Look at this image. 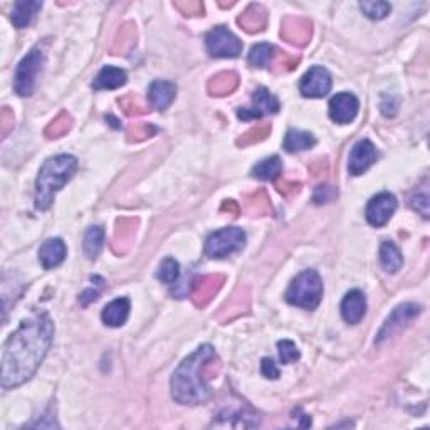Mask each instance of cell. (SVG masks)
<instances>
[{
  "instance_id": "obj_16",
  "label": "cell",
  "mask_w": 430,
  "mask_h": 430,
  "mask_svg": "<svg viewBox=\"0 0 430 430\" xmlns=\"http://www.w3.org/2000/svg\"><path fill=\"white\" fill-rule=\"evenodd\" d=\"M281 36L289 44L306 45L311 37V22L301 17H289L284 21Z\"/></svg>"
},
{
  "instance_id": "obj_17",
  "label": "cell",
  "mask_w": 430,
  "mask_h": 430,
  "mask_svg": "<svg viewBox=\"0 0 430 430\" xmlns=\"http://www.w3.org/2000/svg\"><path fill=\"white\" fill-rule=\"evenodd\" d=\"M177 96V85L172 81H153L148 89V100L151 108L165 111Z\"/></svg>"
},
{
  "instance_id": "obj_20",
  "label": "cell",
  "mask_w": 430,
  "mask_h": 430,
  "mask_svg": "<svg viewBox=\"0 0 430 430\" xmlns=\"http://www.w3.org/2000/svg\"><path fill=\"white\" fill-rule=\"evenodd\" d=\"M127 72L120 67L106 66L103 67L100 74L94 79V89H118V87L127 85Z\"/></svg>"
},
{
  "instance_id": "obj_8",
  "label": "cell",
  "mask_w": 430,
  "mask_h": 430,
  "mask_svg": "<svg viewBox=\"0 0 430 430\" xmlns=\"http://www.w3.org/2000/svg\"><path fill=\"white\" fill-rule=\"evenodd\" d=\"M279 101H277V98L274 96L271 91L266 89V87H259L256 93L252 94V105L239 109L237 116L242 121H252L259 120L264 115H274V113L279 111Z\"/></svg>"
},
{
  "instance_id": "obj_44",
  "label": "cell",
  "mask_w": 430,
  "mask_h": 430,
  "mask_svg": "<svg viewBox=\"0 0 430 430\" xmlns=\"http://www.w3.org/2000/svg\"><path fill=\"white\" fill-rule=\"evenodd\" d=\"M9 125H14V113L9 108L2 109V133L3 136L9 133Z\"/></svg>"
},
{
  "instance_id": "obj_15",
  "label": "cell",
  "mask_w": 430,
  "mask_h": 430,
  "mask_svg": "<svg viewBox=\"0 0 430 430\" xmlns=\"http://www.w3.org/2000/svg\"><path fill=\"white\" fill-rule=\"evenodd\" d=\"M365 313H367V298L363 292L360 289L346 292L343 303H341V316L345 321L350 325H358Z\"/></svg>"
},
{
  "instance_id": "obj_35",
  "label": "cell",
  "mask_w": 430,
  "mask_h": 430,
  "mask_svg": "<svg viewBox=\"0 0 430 430\" xmlns=\"http://www.w3.org/2000/svg\"><path fill=\"white\" fill-rule=\"evenodd\" d=\"M136 230V220L123 219L118 220L116 232H115V246L116 244H128L133 239Z\"/></svg>"
},
{
  "instance_id": "obj_18",
  "label": "cell",
  "mask_w": 430,
  "mask_h": 430,
  "mask_svg": "<svg viewBox=\"0 0 430 430\" xmlns=\"http://www.w3.org/2000/svg\"><path fill=\"white\" fill-rule=\"evenodd\" d=\"M66 244L63 239H47L39 249V261L44 269H54L58 268L66 259Z\"/></svg>"
},
{
  "instance_id": "obj_7",
  "label": "cell",
  "mask_w": 430,
  "mask_h": 430,
  "mask_svg": "<svg viewBox=\"0 0 430 430\" xmlns=\"http://www.w3.org/2000/svg\"><path fill=\"white\" fill-rule=\"evenodd\" d=\"M207 51L212 58H237L242 52V43L229 29L219 25L205 37Z\"/></svg>"
},
{
  "instance_id": "obj_32",
  "label": "cell",
  "mask_w": 430,
  "mask_h": 430,
  "mask_svg": "<svg viewBox=\"0 0 430 430\" xmlns=\"http://www.w3.org/2000/svg\"><path fill=\"white\" fill-rule=\"evenodd\" d=\"M269 133H271V125L269 123L257 125L256 128H250L249 131L244 133V135L237 140V144L239 147H249V144L259 143L262 142V140L268 138Z\"/></svg>"
},
{
  "instance_id": "obj_42",
  "label": "cell",
  "mask_w": 430,
  "mask_h": 430,
  "mask_svg": "<svg viewBox=\"0 0 430 430\" xmlns=\"http://www.w3.org/2000/svg\"><path fill=\"white\" fill-rule=\"evenodd\" d=\"M299 189H301V184H296V182H283V184L277 185V190L286 197L296 195L299 192Z\"/></svg>"
},
{
  "instance_id": "obj_37",
  "label": "cell",
  "mask_w": 430,
  "mask_h": 430,
  "mask_svg": "<svg viewBox=\"0 0 430 430\" xmlns=\"http://www.w3.org/2000/svg\"><path fill=\"white\" fill-rule=\"evenodd\" d=\"M136 36V30L133 28V24H127L123 29L120 30V36L116 37L115 47H113V52H123L127 51L128 45L133 43Z\"/></svg>"
},
{
  "instance_id": "obj_34",
  "label": "cell",
  "mask_w": 430,
  "mask_h": 430,
  "mask_svg": "<svg viewBox=\"0 0 430 430\" xmlns=\"http://www.w3.org/2000/svg\"><path fill=\"white\" fill-rule=\"evenodd\" d=\"M118 103H120L125 115H128V116H140L148 111V106H144L142 100H140L138 96H135V94H128V96L120 98Z\"/></svg>"
},
{
  "instance_id": "obj_38",
  "label": "cell",
  "mask_w": 430,
  "mask_h": 430,
  "mask_svg": "<svg viewBox=\"0 0 430 430\" xmlns=\"http://www.w3.org/2000/svg\"><path fill=\"white\" fill-rule=\"evenodd\" d=\"M157 133V128H153L151 125L148 123H142V125H133L129 128L128 135H129V142H143L147 140L148 136L155 135Z\"/></svg>"
},
{
  "instance_id": "obj_10",
  "label": "cell",
  "mask_w": 430,
  "mask_h": 430,
  "mask_svg": "<svg viewBox=\"0 0 430 430\" xmlns=\"http://www.w3.org/2000/svg\"><path fill=\"white\" fill-rule=\"evenodd\" d=\"M331 74L321 66L311 67L301 78L299 91L304 98H325L331 91Z\"/></svg>"
},
{
  "instance_id": "obj_24",
  "label": "cell",
  "mask_w": 430,
  "mask_h": 430,
  "mask_svg": "<svg viewBox=\"0 0 430 430\" xmlns=\"http://www.w3.org/2000/svg\"><path fill=\"white\" fill-rule=\"evenodd\" d=\"M314 144L316 138L313 133L303 131V129H289L286 138H284V150L289 153L304 151L308 148H313Z\"/></svg>"
},
{
  "instance_id": "obj_14",
  "label": "cell",
  "mask_w": 430,
  "mask_h": 430,
  "mask_svg": "<svg viewBox=\"0 0 430 430\" xmlns=\"http://www.w3.org/2000/svg\"><path fill=\"white\" fill-rule=\"evenodd\" d=\"M376 148L375 144L368 140H361L352 148V153H350L348 160V172L353 177H358V175L365 173L368 169L376 162Z\"/></svg>"
},
{
  "instance_id": "obj_12",
  "label": "cell",
  "mask_w": 430,
  "mask_h": 430,
  "mask_svg": "<svg viewBox=\"0 0 430 430\" xmlns=\"http://www.w3.org/2000/svg\"><path fill=\"white\" fill-rule=\"evenodd\" d=\"M226 277L220 274H207L193 279L192 289H190V298L197 308H205L214 299V296L220 291Z\"/></svg>"
},
{
  "instance_id": "obj_11",
  "label": "cell",
  "mask_w": 430,
  "mask_h": 430,
  "mask_svg": "<svg viewBox=\"0 0 430 430\" xmlns=\"http://www.w3.org/2000/svg\"><path fill=\"white\" fill-rule=\"evenodd\" d=\"M397 211V199L390 192L375 195L367 205V220L373 227H383Z\"/></svg>"
},
{
  "instance_id": "obj_36",
  "label": "cell",
  "mask_w": 430,
  "mask_h": 430,
  "mask_svg": "<svg viewBox=\"0 0 430 430\" xmlns=\"http://www.w3.org/2000/svg\"><path fill=\"white\" fill-rule=\"evenodd\" d=\"M277 350H279V358L281 363L289 365L294 363L296 360H299V350L296 348V345L291 340H283L277 343Z\"/></svg>"
},
{
  "instance_id": "obj_31",
  "label": "cell",
  "mask_w": 430,
  "mask_h": 430,
  "mask_svg": "<svg viewBox=\"0 0 430 430\" xmlns=\"http://www.w3.org/2000/svg\"><path fill=\"white\" fill-rule=\"evenodd\" d=\"M157 277L165 284L177 283L178 277H180V266H178V262L173 257L163 259L157 271Z\"/></svg>"
},
{
  "instance_id": "obj_43",
  "label": "cell",
  "mask_w": 430,
  "mask_h": 430,
  "mask_svg": "<svg viewBox=\"0 0 430 430\" xmlns=\"http://www.w3.org/2000/svg\"><path fill=\"white\" fill-rule=\"evenodd\" d=\"M177 7H178V9L184 10L186 15H193V14L204 12V6H202V3H199V2H189V3L180 2V3H177Z\"/></svg>"
},
{
  "instance_id": "obj_3",
  "label": "cell",
  "mask_w": 430,
  "mask_h": 430,
  "mask_svg": "<svg viewBox=\"0 0 430 430\" xmlns=\"http://www.w3.org/2000/svg\"><path fill=\"white\" fill-rule=\"evenodd\" d=\"M76 170L78 160L72 155H58L44 163L36 180V207L39 211H47L54 204L56 193L71 180Z\"/></svg>"
},
{
  "instance_id": "obj_13",
  "label": "cell",
  "mask_w": 430,
  "mask_h": 430,
  "mask_svg": "<svg viewBox=\"0 0 430 430\" xmlns=\"http://www.w3.org/2000/svg\"><path fill=\"white\" fill-rule=\"evenodd\" d=\"M358 109L360 103L352 93H338L330 101V118L334 123H352L358 115Z\"/></svg>"
},
{
  "instance_id": "obj_25",
  "label": "cell",
  "mask_w": 430,
  "mask_h": 430,
  "mask_svg": "<svg viewBox=\"0 0 430 430\" xmlns=\"http://www.w3.org/2000/svg\"><path fill=\"white\" fill-rule=\"evenodd\" d=\"M239 85V76L235 72H219L208 81V93L214 96H226L234 93Z\"/></svg>"
},
{
  "instance_id": "obj_9",
  "label": "cell",
  "mask_w": 430,
  "mask_h": 430,
  "mask_svg": "<svg viewBox=\"0 0 430 430\" xmlns=\"http://www.w3.org/2000/svg\"><path fill=\"white\" fill-rule=\"evenodd\" d=\"M420 311H422V308L417 306V304H413V303H405V304H400V306L395 308L394 313H391L387 318L383 328L380 330L378 334H376V340H375L376 343H382V341H385L390 336H394L397 331L405 328V326L409 325L412 319H416L417 316L420 314Z\"/></svg>"
},
{
  "instance_id": "obj_26",
  "label": "cell",
  "mask_w": 430,
  "mask_h": 430,
  "mask_svg": "<svg viewBox=\"0 0 430 430\" xmlns=\"http://www.w3.org/2000/svg\"><path fill=\"white\" fill-rule=\"evenodd\" d=\"M281 170H283V163H281L279 157H271L262 160V162H259L254 166L252 177H256L262 182H272L279 177Z\"/></svg>"
},
{
  "instance_id": "obj_21",
  "label": "cell",
  "mask_w": 430,
  "mask_h": 430,
  "mask_svg": "<svg viewBox=\"0 0 430 430\" xmlns=\"http://www.w3.org/2000/svg\"><path fill=\"white\" fill-rule=\"evenodd\" d=\"M239 25L246 30V32L252 34V32H259L266 28L268 24V14L266 10L262 9L261 6H250L247 7L246 12L239 17Z\"/></svg>"
},
{
  "instance_id": "obj_27",
  "label": "cell",
  "mask_w": 430,
  "mask_h": 430,
  "mask_svg": "<svg viewBox=\"0 0 430 430\" xmlns=\"http://www.w3.org/2000/svg\"><path fill=\"white\" fill-rule=\"evenodd\" d=\"M103 242H105V229L101 226L89 227L85 235V244H83L87 259H91V261L98 259L103 249Z\"/></svg>"
},
{
  "instance_id": "obj_41",
  "label": "cell",
  "mask_w": 430,
  "mask_h": 430,
  "mask_svg": "<svg viewBox=\"0 0 430 430\" xmlns=\"http://www.w3.org/2000/svg\"><path fill=\"white\" fill-rule=\"evenodd\" d=\"M261 372H262V375L266 376V378L276 380L277 376H279V370H277L276 363H274V361H272L271 358H264V360H262Z\"/></svg>"
},
{
  "instance_id": "obj_4",
  "label": "cell",
  "mask_w": 430,
  "mask_h": 430,
  "mask_svg": "<svg viewBox=\"0 0 430 430\" xmlns=\"http://www.w3.org/2000/svg\"><path fill=\"white\" fill-rule=\"evenodd\" d=\"M323 298V283L314 269L303 271L286 291V301L292 306L313 311L319 306Z\"/></svg>"
},
{
  "instance_id": "obj_46",
  "label": "cell",
  "mask_w": 430,
  "mask_h": 430,
  "mask_svg": "<svg viewBox=\"0 0 430 430\" xmlns=\"http://www.w3.org/2000/svg\"><path fill=\"white\" fill-rule=\"evenodd\" d=\"M222 211H229V212H232V215L237 217L239 212H241V208H239V205L235 204L234 200H226L222 205Z\"/></svg>"
},
{
  "instance_id": "obj_45",
  "label": "cell",
  "mask_w": 430,
  "mask_h": 430,
  "mask_svg": "<svg viewBox=\"0 0 430 430\" xmlns=\"http://www.w3.org/2000/svg\"><path fill=\"white\" fill-rule=\"evenodd\" d=\"M98 298H100V291H98V289H87V291L83 292L79 301H81V304H85V306H87L89 303L96 301Z\"/></svg>"
},
{
  "instance_id": "obj_28",
  "label": "cell",
  "mask_w": 430,
  "mask_h": 430,
  "mask_svg": "<svg viewBox=\"0 0 430 430\" xmlns=\"http://www.w3.org/2000/svg\"><path fill=\"white\" fill-rule=\"evenodd\" d=\"M276 49L271 44H256L249 52V64L254 67H268L274 59Z\"/></svg>"
},
{
  "instance_id": "obj_30",
  "label": "cell",
  "mask_w": 430,
  "mask_h": 430,
  "mask_svg": "<svg viewBox=\"0 0 430 430\" xmlns=\"http://www.w3.org/2000/svg\"><path fill=\"white\" fill-rule=\"evenodd\" d=\"M71 127H72V118L67 115L66 111H63L47 125V128H45L44 133H45V136L51 140L59 138V136H63L64 133L69 131Z\"/></svg>"
},
{
  "instance_id": "obj_5",
  "label": "cell",
  "mask_w": 430,
  "mask_h": 430,
  "mask_svg": "<svg viewBox=\"0 0 430 430\" xmlns=\"http://www.w3.org/2000/svg\"><path fill=\"white\" fill-rule=\"evenodd\" d=\"M45 63V54L41 47H34L32 51L19 63L15 71L14 89L19 96H30L36 87L39 72L43 71Z\"/></svg>"
},
{
  "instance_id": "obj_40",
  "label": "cell",
  "mask_w": 430,
  "mask_h": 430,
  "mask_svg": "<svg viewBox=\"0 0 430 430\" xmlns=\"http://www.w3.org/2000/svg\"><path fill=\"white\" fill-rule=\"evenodd\" d=\"M412 207L416 208L417 212H420L425 219H429V193L427 190H424L422 193H417L412 199Z\"/></svg>"
},
{
  "instance_id": "obj_19",
  "label": "cell",
  "mask_w": 430,
  "mask_h": 430,
  "mask_svg": "<svg viewBox=\"0 0 430 430\" xmlns=\"http://www.w3.org/2000/svg\"><path fill=\"white\" fill-rule=\"evenodd\" d=\"M129 314V299L128 298H118L115 301L106 304L103 310V323L111 328H120L127 323Z\"/></svg>"
},
{
  "instance_id": "obj_22",
  "label": "cell",
  "mask_w": 430,
  "mask_h": 430,
  "mask_svg": "<svg viewBox=\"0 0 430 430\" xmlns=\"http://www.w3.org/2000/svg\"><path fill=\"white\" fill-rule=\"evenodd\" d=\"M380 264L388 274H395L402 269L403 257L398 247L391 241H383L380 246Z\"/></svg>"
},
{
  "instance_id": "obj_23",
  "label": "cell",
  "mask_w": 430,
  "mask_h": 430,
  "mask_svg": "<svg viewBox=\"0 0 430 430\" xmlns=\"http://www.w3.org/2000/svg\"><path fill=\"white\" fill-rule=\"evenodd\" d=\"M41 9H43V2H28V0L15 2L12 10V22L15 28L17 29L28 28Z\"/></svg>"
},
{
  "instance_id": "obj_2",
  "label": "cell",
  "mask_w": 430,
  "mask_h": 430,
  "mask_svg": "<svg viewBox=\"0 0 430 430\" xmlns=\"http://www.w3.org/2000/svg\"><path fill=\"white\" fill-rule=\"evenodd\" d=\"M220 358L211 345H202L180 363L172 376V397L182 405H199L212 395L211 382L220 372Z\"/></svg>"
},
{
  "instance_id": "obj_33",
  "label": "cell",
  "mask_w": 430,
  "mask_h": 430,
  "mask_svg": "<svg viewBox=\"0 0 430 430\" xmlns=\"http://www.w3.org/2000/svg\"><path fill=\"white\" fill-rule=\"evenodd\" d=\"M360 9L372 21H382L390 14L391 6L388 2H361Z\"/></svg>"
},
{
  "instance_id": "obj_39",
  "label": "cell",
  "mask_w": 430,
  "mask_h": 430,
  "mask_svg": "<svg viewBox=\"0 0 430 430\" xmlns=\"http://www.w3.org/2000/svg\"><path fill=\"white\" fill-rule=\"evenodd\" d=\"M336 197V190L330 185H319L314 192L316 204H328Z\"/></svg>"
},
{
  "instance_id": "obj_29",
  "label": "cell",
  "mask_w": 430,
  "mask_h": 430,
  "mask_svg": "<svg viewBox=\"0 0 430 430\" xmlns=\"http://www.w3.org/2000/svg\"><path fill=\"white\" fill-rule=\"evenodd\" d=\"M246 211L252 215H264L271 211V204H269V197L266 195L264 190H259V192L252 193V195L247 197Z\"/></svg>"
},
{
  "instance_id": "obj_6",
  "label": "cell",
  "mask_w": 430,
  "mask_h": 430,
  "mask_svg": "<svg viewBox=\"0 0 430 430\" xmlns=\"http://www.w3.org/2000/svg\"><path fill=\"white\" fill-rule=\"evenodd\" d=\"M246 246V232L239 227H227L208 235L205 242V254L212 259H224L239 252Z\"/></svg>"
},
{
  "instance_id": "obj_1",
  "label": "cell",
  "mask_w": 430,
  "mask_h": 430,
  "mask_svg": "<svg viewBox=\"0 0 430 430\" xmlns=\"http://www.w3.org/2000/svg\"><path fill=\"white\" fill-rule=\"evenodd\" d=\"M54 338V323L47 313L25 319L9 336L2 352V387L14 388L36 373Z\"/></svg>"
}]
</instances>
